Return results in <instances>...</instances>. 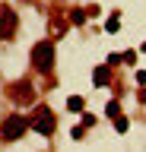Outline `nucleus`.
<instances>
[{"label":"nucleus","mask_w":146,"mask_h":152,"mask_svg":"<svg viewBox=\"0 0 146 152\" xmlns=\"http://www.w3.org/2000/svg\"><path fill=\"white\" fill-rule=\"evenodd\" d=\"M105 114H108V117H117V114H121V104H117L114 98H111V102L105 104Z\"/></svg>","instance_id":"1a4fd4ad"},{"label":"nucleus","mask_w":146,"mask_h":152,"mask_svg":"<svg viewBox=\"0 0 146 152\" xmlns=\"http://www.w3.org/2000/svg\"><path fill=\"white\" fill-rule=\"evenodd\" d=\"M26 121H29V130L41 133V136H51V133L57 130V117H54V111H51L48 104H32V114Z\"/></svg>","instance_id":"f257e3e1"},{"label":"nucleus","mask_w":146,"mask_h":152,"mask_svg":"<svg viewBox=\"0 0 146 152\" xmlns=\"http://www.w3.org/2000/svg\"><path fill=\"white\" fill-rule=\"evenodd\" d=\"M32 66H35V73L41 76H51V70H54V41H35L32 45Z\"/></svg>","instance_id":"f03ea898"},{"label":"nucleus","mask_w":146,"mask_h":152,"mask_svg":"<svg viewBox=\"0 0 146 152\" xmlns=\"http://www.w3.org/2000/svg\"><path fill=\"white\" fill-rule=\"evenodd\" d=\"M86 16H89V13H86V10H70V22H73V26H83V22H86Z\"/></svg>","instance_id":"6e6552de"},{"label":"nucleus","mask_w":146,"mask_h":152,"mask_svg":"<svg viewBox=\"0 0 146 152\" xmlns=\"http://www.w3.org/2000/svg\"><path fill=\"white\" fill-rule=\"evenodd\" d=\"M67 108H70V111H83V98H79V95H73V98L67 102Z\"/></svg>","instance_id":"9d476101"},{"label":"nucleus","mask_w":146,"mask_h":152,"mask_svg":"<svg viewBox=\"0 0 146 152\" xmlns=\"http://www.w3.org/2000/svg\"><path fill=\"white\" fill-rule=\"evenodd\" d=\"M7 98H13L16 104H35V86L32 79H16L7 86Z\"/></svg>","instance_id":"39448f33"},{"label":"nucleus","mask_w":146,"mask_h":152,"mask_svg":"<svg viewBox=\"0 0 146 152\" xmlns=\"http://www.w3.org/2000/svg\"><path fill=\"white\" fill-rule=\"evenodd\" d=\"M143 51H146V45H143Z\"/></svg>","instance_id":"f8f14e48"},{"label":"nucleus","mask_w":146,"mask_h":152,"mask_svg":"<svg viewBox=\"0 0 146 152\" xmlns=\"http://www.w3.org/2000/svg\"><path fill=\"white\" fill-rule=\"evenodd\" d=\"M67 28H70V19L67 16H64V13H60V10H51V35H54V38H64V35H67Z\"/></svg>","instance_id":"423d86ee"},{"label":"nucleus","mask_w":146,"mask_h":152,"mask_svg":"<svg viewBox=\"0 0 146 152\" xmlns=\"http://www.w3.org/2000/svg\"><path fill=\"white\" fill-rule=\"evenodd\" d=\"M26 130H29V121H26L22 114H10V117H3V124H0V136H3L7 142L22 140Z\"/></svg>","instance_id":"7ed1b4c3"},{"label":"nucleus","mask_w":146,"mask_h":152,"mask_svg":"<svg viewBox=\"0 0 146 152\" xmlns=\"http://www.w3.org/2000/svg\"><path fill=\"white\" fill-rule=\"evenodd\" d=\"M114 127H117V133H127V117L117 114V117H114Z\"/></svg>","instance_id":"9b49d317"},{"label":"nucleus","mask_w":146,"mask_h":152,"mask_svg":"<svg viewBox=\"0 0 146 152\" xmlns=\"http://www.w3.org/2000/svg\"><path fill=\"white\" fill-rule=\"evenodd\" d=\"M111 76H114V73H111V66H95V73H92V83H95V86H108V83H111Z\"/></svg>","instance_id":"0eeeda50"},{"label":"nucleus","mask_w":146,"mask_h":152,"mask_svg":"<svg viewBox=\"0 0 146 152\" xmlns=\"http://www.w3.org/2000/svg\"><path fill=\"white\" fill-rule=\"evenodd\" d=\"M19 32V16L10 3H0V41H13Z\"/></svg>","instance_id":"20e7f679"}]
</instances>
